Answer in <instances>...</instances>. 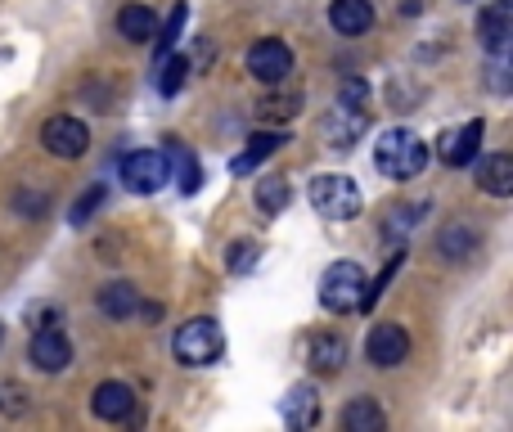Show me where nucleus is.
<instances>
[{"label":"nucleus","instance_id":"obj_1","mask_svg":"<svg viewBox=\"0 0 513 432\" xmlns=\"http://www.w3.org/2000/svg\"><path fill=\"white\" fill-rule=\"evenodd\" d=\"M423 162H428V144H423L414 131H405V126H392V131L378 135L374 167L383 171L387 180H414L423 171Z\"/></svg>","mask_w":513,"mask_h":432},{"label":"nucleus","instance_id":"obj_31","mask_svg":"<svg viewBox=\"0 0 513 432\" xmlns=\"http://www.w3.org/2000/svg\"><path fill=\"white\" fill-rule=\"evenodd\" d=\"M18 396H23V387H0V410H5V414L14 410L18 414V410H23V401H18Z\"/></svg>","mask_w":513,"mask_h":432},{"label":"nucleus","instance_id":"obj_16","mask_svg":"<svg viewBox=\"0 0 513 432\" xmlns=\"http://www.w3.org/2000/svg\"><path fill=\"white\" fill-rule=\"evenodd\" d=\"M360 131H365V108L338 104V108H333V117L324 122V135H329L333 149H351V144L360 140Z\"/></svg>","mask_w":513,"mask_h":432},{"label":"nucleus","instance_id":"obj_3","mask_svg":"<svg viewBox=\"0 0 513 432\" xmlns=\"http://www.w3.org/2000/svg\"><path fill=\"white\" fill-rule=\"evenodd\" d=\"M360 297H365V270L356 261H333L320 275V306L333 315H351L360 311Z\"/></svg>","mask_w":513,"mask_h":432},{"label":"nucleus","instance_id":"obj_19","mask_svg":"<svg viewBox=\"0 0 513 432\" xmlns=\"http://www.w3.org/2000/svg\"><path fill=\"white\" fill-rule=\"evenodd\" d=\"M284 419L293 423V428H315L320 423V401H315V387H293V392L284 396Z\"/></svg>","mask_w":513,"mask_h":432},{"label":"nucleus","instance_id":"obj_29","mask_svg":"<svg viewBox=\"0 0 513 432\" xmlns=\"http://www.w3.org/2000/svg\"><path fill=\"white\" fill-rule=\"evenodd\" d=\"M342 104L347 108H369V81H360V77L342 81Z\"/></svg>","mask_w":513,"mask_h":432},{"label":"nucleus","instance_id":"obj_11","mask_svg":"<svg viewBox=\"0 0 513 432\" xmlns=\"http://www.w3.org/2000/svg\"><path fill=\"white\" fill-rule=\"evenodd\" d=\"M477 36L491 54H504L509 50V36H513V0H491L477 18Z\"/></svg>","mask_w":513,"mask_h":432},{"label":"nucleus","instance_id":"obj_18","mask_svg":"<svg viewBox=\"0 0 513 432\" xmlns=\"http://www.w3.org/2000/svg\"><path fill=\"white\" fill-rule=\"evenodd\" d=\"M117 32H122L131 45H144V41H153V32H158V18H153L149 5H122Z\"/></svg>","mask_w":513,"mask_h":432},{"label":"nucleus","instance_id":"obj_32","mask_svg":"<svg viewBox=\"0 0 513 432\" xmlns=\"http://www.w3.org/2000/svg\"><path fill=\"white\" fill-rule=\"evenodd\" d=\"M0 338H5V324H0Z\"/></svg>","mask_w":513,"mask_h":432},{"label":"nucleus","instance_id":"obj_12","mask_svg":"<svg viewBox=\"0 0 513 432\" xmlns=\"http://www.w3.org/2000/svg\"><path fill=\"white\" fill-rule=\"evenodd\" d=\"M90 405H95V414L99 419H108V423H122V419H131V410H135V392L126 383H99L95 387V396H90Z\"/></svg>","mask_w":513,"mask_h":432},{"label":"nucleus","instance_id":"obj_20","mask_svg":"<svg viewBox=\"0 0 513 432\" xmlns=\"http://www.w3.org/2000/svg\"><path fill=\"white\" fill-rule=\"evenodd\" d=\"M167 162H176L180 194H198V189H203V167H198V158L180 140H167Z\"/></svg>","mask_w":513,"mask_h":432},{"label":"nucleus","instance_id":"obj_13","mask_svg":"<svg viewBox=\"0 0 513 432\" xmlns=\"http://www.w3.org/2000/svg\"><path fill=\"white\" fill-rule=\"evenodd\" d=\"M284 144H288L284 131H257V135H248V149H243L239 158L230 162V171H234V176H248V171H257L261 162H266L270 153H279Z\"/></svg>","mask_w":513,"mask_h":432},{"label":"nucleus","instance_id":"obj_26","mask_svg":"<svg viewBox=\"0 0 513 432\" xmlns=\"http://www.w3.org/2000/svg\"><path fill=\"white\" fill-rule=\"evenodd\" d=\"M257 261H261V248L252 239H234L230 252H225V270H234V275H248Z\"/></svg>","mask_w":513,"mask_h":432},{"label":"nucleus","instance_id":"obj_8","mask_svg":"<svg viewBox=\"0 0 513 432\" xmlns=\"http://www.w3.org/2000/svg\"><path fill=\"white\" fill-rule=\"evenodd\" d=\"M365 356L374 360L378 369H396L405 356H410V333L392 320L374 324V329H369V342H365Z\"/></svg>","mask_w":513,"mask_h":432},{"label":"nucleus","instance_id":"obj_10","mask_svg":"<svg viewBox=\"0 0 513 432\" xmlns=\"http://www.w3.org/2000/svg\"><path fill=\"white\" fill-rule=\"evenodd\" d=\"M482 135H486V122H482V117L464 122L459 131H446V135H441V144H437L441 162H446V167H468V162L477 158V144H482Z\"/></svg>","mask_w":513,"mask_h":432},{"label":"nucleus","instance_id":"obj_5","mask_svg":"<svg viewBox=\"0 0 513 432\" xmlns=\"http://www.w3.org/2000/svg\"><path fill=\"white\" fill-rule=\"evenodd\" d=\"M171 180V162L162 149H135L122 158V185L131 194H158Z\"/></svg>","mask_w":513,"mask_h":432},{"label":"nucleus","instance_id":"obj_30","mask_svg":"<svg viewBox=\"0 0 513 432\" xmlns=\"http://www.w3.org/2000/svg\"><path fill=\"white\" fill-rule=\"evenodd\" d=\"M441 252H446V257H468V252H473V239H468L464 230H446L441 234Z\"/></svg>","mask_w":513,"mask_h":432},{"label":"nucleus","instance_id":"obj_17","mask_svg":"<svg viewBox=\"0 0 513 432\" xmlns=\"http://www.w3.org/2000/svg\"><path fill=\"white\" fill-rule=\"evenodd\" d=\"M306 360H311L315 374H338L342 360H347V342H342L338 333H315V338H311V351H306Z\"/></svg>","mask_w":513,"mask_h":432},{"label":"nucleus","instance_id":"obj_24","mask_svg":"<svg viewBox=\"0 0 513 432\" xmlns=\"http://www.w3.org/2000/svg\"><path fill=\"white\" fill-rule=\"evenodd\" d=\"M189 72H194V63H189L185 54H162L158 59V90L162 95H176V90L185 86Z\"/></svg>","mask_w":513,"mask_h":432},{"label":"nucleus","instance_id":"obj_6","mask_svg":"<svg viewBox=\"0 0 513 432\" xmlns=\"http://www.w3.org/2000/svg\"><path fill=\"white\" fill-rule=\"evenodd\" d=\"M41 144L54 153V158H81L90 149V131L81 117H50L41 126Z\"/></svg>","mask_w":513,"mask_h":432},{"label":"nucleus","instance_id":"obj_25","mask_svg":"<svg viewBox=\"0 0 513 432\" xmlns=\"http://www.w3.org/2000/svg\"><path fill=\"white\" fill-rule=\"evenodd\" d=\"M302 108V90H284V95H266L257 104V117L261 122H288V117Z\"/></svg>","mask_w":513,"mask_h":432},{"label":"nucleus","instance_id":"obj_28","mask_svg":"<svg viewBox=\"0 0 513 432\" xmlns=\"http://www.w3.org/2000/svg\"><path fill=\"white\" fill-rule=\"evenodd\" d=\"M104 203V185H95V189H86V194L72 203V225H81V221H90V212Z\"/></svg>","mask_w":513,"mask_h":432},{"label":"nucleus","instance_id":"obj_21","mask_svg":"<svg viewBox=\"0 0 513 432\" xmlns=\"http://www.w3.org/2000/svg\"><path fill=\"white\" fill-rule=\"evenodd\" d=\"M135 306H140V297H135V288L126 284V279L99 288V311H104L108 320H126V315H135Z\"/></svg>","mask_w":513,"mask_h":432},{"label":"nucleus","instance_id":"obj_22","mask_svg":"<svg viewBox=\"0 0 513 432\" xmlns=\"http://www.w3.org/2000/svg\"><path fill=\"white\" fill-rule=\"evenodd\" d=\"M342 428L347 432H378L383 428V410H378L369 396H356V401L342 410Z\"/></svg>","mask_w":513,"mask_h":432},{"label":"nucleus","instance_id":"obj_15","mask_svg":"<svg viewBox=\"0 0 513 432\" xmlns=\"http://www.w3.org/2000/svg\"><path fill=\"white\" fill-rule=\"evenodd\" d=\"M477 185L495 198L513 194V153H491V158L477 162Z\"/></svg>","mask_w":513,"mask_h":432},{"label":"nucleus","instance_id":"obj_4","mask_svg":"<svg viewBox=\"0 0 513 432\" xmlns=\"http://www.w3.org/2000/svg\"><path fill=\"white\" fill-rule=\"evenodd\" d=\"M311 207L329 221H356L360 216V189L351 176H315L311 180Z\"/></svg>","mask_w":513,"mask_h":432},{"label":"nucleus","instance_id":"obj_2","mask_svg":"<svg viewBox=\"0 0 513 432\" xmlns=\"http://www.w3.org/2000/svg\"><path fill=\"white\" fill-rule=\"evenodd\" d=\"M171 351H176V360L185 369L216 365V360L225 356V333H221V324H216V320L198 315V320H189V324H180V329H176Z\"/></svg>","mask_w":513,"mask_h":432},{"label":"nucleus","instance_id":"obj_9","mask_svg":"<svg viewBox=\"0 0 513 432\" xmlns=\"http://www.w3.org/2000/svg\"><path fill=\"white\" fill-rule=\"evenodd\" d=\"M27 360H32L41 374H59V369H68V360H72V342L63 338L54 324H41V329L32 333V342H27Z\"/></svg>","mask_w":513,"mask_h":432},{"label":"nucleus","instance_id":"obj_27","mask_svg":"<svg viewBox=\"0 0 513 432\" xmlns=\"http://www.w3.org/2000/svg\"><path fill=\"white\" fill-rule=\"evenodd\" d=\"M185 18H189V5H176V9H171L167 27L158 32V45H153V54H158V59H162V54H171V45L180 41V32H185Z\"/></svg>","mask_w":513,"mask_h":432},{"label":"nucleus","instance_id":"obj_7","mask_svg":"<svg viewBox=\"0 0 513 432\" xmlns=\"http://www.w3.org/2000/svg\"><path fill=\"white\" fill-rule=\"evenodd\" d=\"M248 72L257 81H266V86H279L293 72V50L284 41H275V36H266V41H257L248 50Z\"/></svg>","mask_w":513,"mask_h":432},{"label":"nucleus","instance_id":"obj_14","mask_svg":"<svg viewBox=\"0 0 513 432\" xmlns=\"http://www.w3.org/2000/svg\"><path fill=\"white\" fill-rule=\"evenodd\" d=\"M329 23L338 36H360V32H369V23H374V5H369V0H333Z\"/></svg>","mask_w":513,"mask_h":432},{"label":"nucleus","instance_id":"obj_23","mask_svg":"<svg viewBox=\"0 0 513 432\" xmlns=\"http://www.w3.org/2000/svg\"><path fill=\"white\" fill-rule=\"evenodd\" d=\"M288 198H293V189H288L284 176H261V185H257V207H261V216H279V212L288 207Z\"/></svg>","mask_w":513,"mask_h":432}]
</instances>
